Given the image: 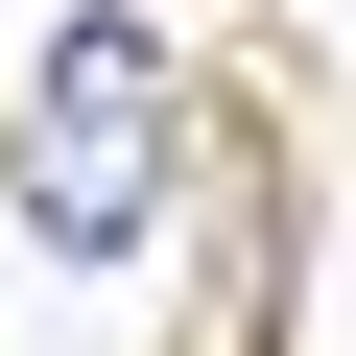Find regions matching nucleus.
Segmentation results:
<instances>
[{
	"label": "nucleus",
	"mask_w": 356,
	"mask_h": 356,
	"mask_svg": "<svg viewBox=\"0 0 356 356\" xmlns=\"http://www.w3.org/2000/svg\"><path fill=\"white\" fill-rule=\"evenodd\" d=\"M143 214H166V48L143 24H72L24 72V238L48 261H119Z\"/></svg>",
	"instance_id": "f257e3e1"
}]
</instances>
